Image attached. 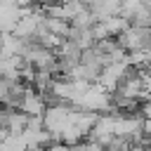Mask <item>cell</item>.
<instances>
[{"label": "cell", "mask_w": 151, "mask_h": 151, "mask_svg": "<svg viewBox=\"0 0 151 151\" xmlns=\"http://www.w3.org/2000/svg\"><path fill=\"white\" fill-rule=\"evenodd\" d=\"M116 40H118V45H120L125 52H132V50H149V47H151V28L127 24V26L116 35Z\"/></svg>", "instance_id": "cell-1"}, {"label": "cell", "mask_w": 151, "mask_h": 151, "mask_svg": "<svg viewBox=\"0 0 151 151\" xmlns=\"http://www.w3.org/2000/svg\"><path fill=\"white\" fill-rule=\"evenodd\" d=\"M31 85L24 83L21 78H7V76H0V104L2 106H14L19 109L26 90Z\"/></svg>", "instance_id": "cell-2"}, {"label": "cell", "mask_w": 151, "mask_h": 151, "mask_svg": "<svg viewBox=\"0 0 151 151\" xmlns=\"http://www.w3.org/2000/svg\"><path fill=\"white\" fill-rule=\"evenodd\" d=\"M45 106H47V104H45L42 94H40L38 90H33V87L26 90V94H24V99H21V104H19V109H21L26 116H42Z\"/></svg>", "instance_id": "cell-3"}, {"label": "cell", "mask_w": 151, "mask_h": 151, "mask_svg": "<svg viewBox=\"0 0 151 151\" xmlns=\"http://www.w3.org/2000/svg\"><path fill=\"white\" fill-rule=\"evenodd\" d=\"M45 28L50 31V33H54L57 38H66L68 35V31H71V21H66V19H61V17H47L45 14Z\"/></svg>", "instance_id": "cell-4"}, {"label": "cell", "mask_w": 151, "mask_h": 151, "mask_svg": "<svg viewBox=\"0 0 151 151\" xmlns=\"http://www.w3.org/2000/svg\"><path fill=\"white\" fill-rule=\"evenodd\" d=\"M99 21L104 24V31H106V35H109V38H116V35L127 26V19H123L120 14H111V17L99 19Z\"/></svg>", "instance_id": "cell-5"}, {"label": "cell", "mask_w": 151, "mask_h": 151, "mask_svg": "<svg viewBox=\"0 0 151 151\" xmlns=\"http://www.w3.org/2000/svg\"><path fill=\"white\" fill-rule=\"evenodd\" d=\"M127 24H132V26H146V28H151V9H149V5H139V7H137L132 14H130Z\"/></svg>", "instance_id": "cell-6"}, {"label": "cell", "mask_w": 151, "mask_h": 151, "mask_svg": "<svg viewBox=\"0 0 151 151\" xmlns=\"http://www.w3.org/2000/svg\"><path fill=\"white\" fill-rule=\"evenodd\" d=\"M97 19H94V14L87 9V7H83L73 19H71V26H78V28H90L92 24H94Z\"/></svg>", "instance_id": "cell-7"}, {"label": "cell", "mask_w": 151, "mask_h": 151, "mask_svg": "<svg viewBox=\"0 0 151 151\" xmlns=\"http://www.w3.org/2000/svg\"><path fill=\"white\" fill-rule=\"evenodd\" d=\"M5 134H7V130H5V127H0V142L5 139Z\"/></svg>", "instance_id": "cell-8"}]
</instances>
